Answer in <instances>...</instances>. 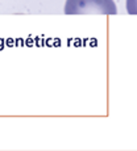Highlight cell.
<instances>
[{"instance_id": "1", "label": "cell", "mask_w": 137, "mask_h": 151, "mask_svg": "<svg viewBox=\"0 0 137 151\" xmlns=\"http://www.w3.org/2000/svg\"><path fill=\"white\" fill-rule=\"evenodd\" d=\"M66 14H116V4L113 0H66Z\"/></svg>"}]
</instances>
